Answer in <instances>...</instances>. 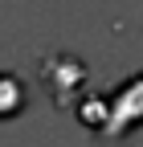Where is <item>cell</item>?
I'll list each match as a JSON object with an SVG mask.
<instances>
[{
    "label": "cell",
    "mask_w": 143,
    "mask_h": 147,
    "mask_svg": "<svg viewBox=\"0 0 143 147\" xmlns=\"http://www.w3.org/2000/svg\"><path fill=\"white\" fill-rule=\"evenodd\" d=\"M82 115H86V123H90V127H98L106 139L127 135L135 123H143V74L127 78L111 98H94V102H86Z\"/></svg>",
    "instance_id": "obj_1"
},
{
    "label": "cell",
    "mask_w": 143,
    "mask_h": 147,
    "mask_svg": "<svg viewBox=\"0 0 143 147\" xmlns=\"http://www.w3.org/2000/svg\"><path fill=\"white\" fill-rule=\"evenodd\" d=\"M25 106V86L12 74H0V115H16Z\"/></svg>",
    "instance_id": "obj_2"
}]
</instances>
